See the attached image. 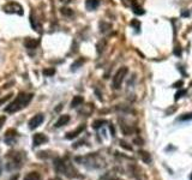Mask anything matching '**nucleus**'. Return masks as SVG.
<instances>
[{"mask_svg": "<svg viewBox=\"0 0 192 180\" xmlns=\"http://www.w3.org/2000/svg\"><path fill=\"white\" fill-rule=\"evenodd\" d=\"M174 54H175V55H178V57H180V54H181V49H180L179 47L174 48Z\"/></svg>", "mask_w": 192, "mask_h": 180, "instance_id": "obj_26", "label": "nucleus"}, {"mask_svg": "<svg viewBox=\"0 0 192 180\" xmlns=\"http://www.w3.org/2000/svg\"><path fill=\"white\" fill-rule=\"evenodd\" d=\"M192 119V113H189V114H184L182 117H180V120H190Z\"/></svg>", "mask_w": 192, "mask_h": 180, "instance_id": "obj_23", "label": "nucleus"}, {"mask_svg": "<svg viewBox=\"0 0 192 180\" xmlns=\"http://www.w3.org/2000/svg\"><path fill=\"white\" fill-rule=\"evenodd\" d=\"M133 12L136 13V15H143L144 13V10H143L142 7H139L138 5H133Z\"/></svg>", "mask_w": 192, "mask_h": 180, "instance_id": "obj_20", "label": "nucleus"}, {"mask_svg": "<svg viewBox=\"0 0 192 180\" xmlns=\"http://www.w3.org/2000/svg\"><path fill=\"white\" fill-rule=\"evenodd\" d=\"M43 119H44V117L42 114L34 115V117L29 120V124H28L29 128H30V130H35L36 127H39V126L41 125L42 123H43Z\"/></svg>", "mask_w": 192, "mask_h": 180, "instance_id": "obj_4", "label": "nucleus"}, {"mask_svg": "<svg viewBox=\"0 0 192 180\" xmlns=\"http://www.w3.org/2000/svg\"><path fill=\"white\" fill-rule=\"evenodd\" d=\"M100 28H101V33H107V31H109L111 30V24H108V23H104V22H101L100 23Z\"/></svg>", "mask_w": 192, "mask_h": 180, "instance_id": "obj_12", "label": "nucleus"}, {"mask_svg": "<svg viewBox=\"0 0 192 180\" xmlns=\"http://www.w3.org/2000/svg\"><path fill=\"white\" fill-rule=\"evenodd\" d=\"M24 180H40V174L36 172L29 173V174L24 178Z\"/></svg>", "mask_w": 192, "mask_h": 180, "instance_id": "obj_11", "label": "nucleus"}, {"mask_svg": "<svg viewBox=\"0 0 192 180\" xmlns=\"http://www.w3.org/2000/svg\"><path fill=\"white\" fill-rule=\"evenodd\" d=\"M120 145H121L122 148H125V149H129V150H131V149H132L130 145H126V143H125V142H122V141L120 142Z\"/></svg>", "mask_w": 192, "mask_h": 180, "instance_id": "obj_27", "label": "nucleus"}, {"mask_svg": "<svg viewBox=\"0 0 192 180\" xmlns=\"http://www.w3.org/2000/svg\"><path fill=\"white\" fill-rule=\"evenodd\" d=\"M109 180H119V179H109Z\"/></svg>", "mask_w": 192, "mask_h": 180, "instance_id": "obj_30", "label": "nucleus"}, {"mask_svg": "<svg viewBox=\"0 0 192 180\" xmlns=\"http://www.w3.org/2000/svg\"><path fill=\"white\" fill-rule=\"evenodd\" d=\"M48 142V137L43 133H36L33 138V143H34V146H37V145H41V144L46 143Z\"/></svg>", "mask_w": 192, "mask_h": 180, "instance_id": "obj_5", "label": "nucleus"}, {"mask_svg": "<svg viewBox=\"0 0 192 180\" xmlns=\"http://www.w3.org/2000/svg\"><path fill=\"white\" fill-rule=\"evenodd\" d=\"M139 155H140V157L143 159V161L144 162H150V156H149V154L148 153H144V151H140L139 153Z\"/></svg>", "mask_w": 192, "mask_h": 180, "instance_id": "obj_18", "label": "nucleus"}, {"mask_svg": "<svg viewBox=\"0 0 192 180\" xmlns=\"http://www.w3.org/2000/svg\"><path fill=\"white\" fill-rule=\"evenodd\" d=\"M182 85H184V82H182V81H178V82H175V83L173 84V86H174V88H178V89H179V88H181Z\"/></svg>", "mask_w": 192, "mask_h": 180, "instance_id": "obj_24", "label": "nucleus"}, {"mask_svg": "<svg viewBox=\"0 0 192 180\" xmlns=\"http://www.w3.org/2000/svg\"><path fill=\"white\" fill-rule=\"evenodd\" d=\"M96 47H97V52L102 53V52H103V49L106 48V40H101V41L97 43V46H96Z\"/></svg>", "mask_w": 192, "mask_h": 180, "instance_id": "obj_14", "label": "nucleus"}, {"mask_svg": "<svg viewBox=\"0 0 192 180\" xmlns=\"http://www.w3.org/2000/svg\"><path fill=\"white\" fill-rule=\"evenodd\" d=\"M70 121V115H60V118L57 120V123H55V127H61L64 125H67V123Z\"/></svg>", "mask_w": 192, "mask_h": 180, "instance_id": "obj_7", "label": "nucleus"}, {"mask_svg": "<svg viewBox=\"0 0 192 180\" xmlns=\"http://www.w3.org/2000/svg\"><path fill=\"white\" fill-rule=\"evenodd\" d=\"M11 96H12V94H8V95H6L5 97H3V99H0V104H3V103H5L7 100H10L11 99Z\"/></svg>", "mask_w": 192, "mask_h": 180, "instance_id": "obj_22", "label": "nucleus"}, {"mask_svg": "<svg viewBox=\"0 0 192 180\" xmlns=\"http://www.w3.org/2000/svg\"><path fill=\"white\" fill-rule=\"evenodd\" d=\"M139 22L137 21V19H133L132 22H131V25H133V26H136V28H137V26H139Z\"/></svg>", "mask_w": 192, "mask_h": 180, "instance_id": "obj_28", "label": "nucleus"}, {"mask_svg": "<svg viewBox=\"0 0 192 180\" xmlns=\"http://www.w3.org/2000/svg\"><path fill=\"white\" fill-rule=\"evenodd\" d=\"M30 24H31V26H33V29L34 30H39V25L36 24V18H35V15L34 13H31V16H30Z\"/></svg>", "mask_w": 192, "mask_h": 180, "instance_id": "obj_13", "label": "nucleus"}, {"mask_svg": "<svg viewBox=\"0 0 192 180\" xmlns=\"http://www.w3.org/2000/svg\"><path fill=\"white\" fill-rule=\"evenodd\" d=\"M54 73H55L54 68H44V70H43V75L46 77H51V76H53Z\"/></svg>", "mask_w": 192, "mask_h": 180, "instance_id": "obj_17", "label": "nucleus"}, {"mask_svg": "<svg viewBox=\"0 0 192 180\" xmlns=\"http://www.w3.org/2000/svg\"><path fill=\"white\" fill-rule=\"evenodd\" d=\"M186 94V90H179V91L177 93V94H175V96H174V99L175 100H179L180 97L182 96V95H185Z\"/></svg>", "mask_w": 192, "mask_h": 180, "instance_id": "obj_21", "label": "nucleus"}, {"mask_svg": "<svg viewBox=\"0 0 192 180\" xmlns=\"http://www.w3.org/2000/svg\"><path fill=\"white\" fill-rule=\"evenodd\" d=\"M102 124H106V121L104 120H95L93 123V127L94 128H99L102 126Z\"/></svg>", "mask_w": 192, "mask_h": 180, "instance_id": "obj_19", "label": "nucleus"}, {"mask_svg": "<svg viewBox=\"0 0 192 180\" xmlns=\"http://www.w3.org/2000/svg\"><path fill=\"white\" fill-rule=\"evenodd\" d=\"M3 10L5 11L6 13H16V15H21V16L24 13L22 5L21 4H18V3H16V1L6 3L5 5L3 6Z\"/></svg>", "mask_w": 192, "mask_h": 180, "instance_id": "obj_3", "label": "nucleus"}, {"mask_svg": "<svg viewBox=\"0 0 192 180\" xmlns=\"http://www.w3.org/2000/svg\"><path fill=\"white\" fill-rule=\"evenodd\" d=\"M83 63H84V60L83 59H81V60H77V61H75V63L72 64V71H75L76 68H78V67H81L82 65H83Z\"/></svg>", "mask_w": 192, "mask_h": 180, "instance_id": "obj_16", "label": "nucleus"}, {"mask_svg": "<svg viewBox=\"0 0 192 180\" xmlns=\"http://www.w3.org/2000/svg\"><path fill=\"white\" fill-rule=\"evenodd\" d=\"M190 180H192V174H191V177H190Z\"/></svg>", "mask_w": 192, "mask_h": 180, "instance_id": "obj_29", "label": "nucleus"}, {"mask_svg": "<svg viewBox=\"0 0 192 180\" xmlns=\"http://www.w3.org/2000/svg\"><path fill=\"white\" fill-rule=\"evenodd\" d=\"M40 41L36 39H31V37H28V39L24 40V46H25V48H28V49H35V48L39 46Z\"/></svg>", "mask_w": 192, "mask_h": 180, "instance_id": "obj_6", "label": "nucleus"}, {"mask_svg": "<svg viewBox=\"0 0 192 180\" xmlns=\"http://www.w3.org/2000/svg\"><path fill=\"white\" fill-rule=\"evenodd\" d=\"M127 72H129V70H127L126 66H122V67H120L119 70L117 71V73H115L114 77H113V82H112L113 89H119L120 86H121V83L125 79V77H126Z\"/></svg>", "mask_w": 192, "mask_h": 180, "instance_id": "obj_2", "label": "nucleus"}, {"mask_svg": "<svg viewBox=\"0 0 192 180\" xmlns=\"http://www.w3.org/2000/svg\"><path fill=\"white\" fill-rule=\"evenodd\" d=\"M34 95L33 94H25V93H21L18 96L16 97L7 107L5 108V112L7 113H15V112H18V110L23 109L30 103V101L33 100Z\"/></svg>", "mask_w": 192, "mask_h": 180, "instance_id": "obj_1", "label": "nucleus"}, {"mask_svg": "<svg viewBox=\"0 0 192 180\" xmlns=\"http://www.w3.org/2000/svg\"><path fill=\"white\" fill-rule=\"evenodd\" d=\"M60 12H61V15H64V16H72L73 15V11L71 10V8H68V7L60 8Z\"/></svg>", "mask_w": 192, "mask_h": 180, "instance_id": "obj_15", "label": "nucleus"}, {"mask_svg": "<svg viewBox=\"0 0 192 180\" xmlns=\"http://www.w3.org/2000/svg\"><path fill=\"white\" fill-rule=\"evenodd\" d=\"M5 121H6V117H4V115H1L0 117V128L3 127V125L5 124Z\"/></svg>", "mask_w": 192, "mask_h": 180, "instance_id": "obj_25", "label": "nucleus"}, {"mask_svg": "<svg viewBox=\"0 0 192 180\" xmlns=\"http://www.w3.org/2000/svg\"><path fill=\"white\" fill-rule=\"evenodd\" d=\"M84 128H85V126L82 125V126H79L78 128H76L75 131H72V132H68L67 135H66V139H73V138H76V137H77L79 133L83 132Z\"/></svg>", "mask_w": 192, "mask_h": 180, "instance_id": "obj_8", "label": "nucleus"}, {"mask_svg": "<svg viewBox=\"0 0 192 180\" xmlns=\"http://www.w3.org/2000/svg\"><path fill=\"white\" fill-rule=\"evenodd\" d=\"M100 4V0H85V6L88 10H95Z\"/></svg>", "mask_w": 192, "mask_h": 180, "instance_id": "obj_9", "label": "nucleus"}, {"mask_svg": "<svg viewBox=\"0 0 192 180\" xmlns=\"http://www.w3.org/2000/svg\"><path fill=\"white\" fill-rule=\"evenodd\" d=\"M83 97L82 96H75L73 97V100H72V102H71V107L72 108H76V107H78L79 104H82L83 103Z\"/></svg>", "mask_w": 192, "mask_h": 180, "instance_id": "obj_10", "label": "nucleus"}]
</instances>
